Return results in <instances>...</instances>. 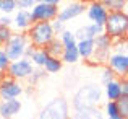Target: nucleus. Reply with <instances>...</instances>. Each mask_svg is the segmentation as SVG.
Returning <instances> with one entry per match:
<instances>
[{
	"label": "nucleus",
	"instance_id": "c85d7f7f",
	"mask_svg": "<svg viewBox=\"0 0 128 119\" xmlns=\"http://www.w3.org/2000/svg\"><path fill=\"white\" fill-rule=\"evenodd\" d=\"M106 114L109 117L118 116V109H117V103L115 101H107L106 103Z\"/></svg>",
	"mask_w": 128,
	"mask_h": 119
},
{
	"label": "nucleus",
	"instance_id": "39448f33",
	"mask_svg": "<svg viewBox=\"0 0 128 119\" xmlns=\"http://www.w3.org/2000/svg\"><path fill=\"white\" fill-rule=\"evenodd\" d=\"M29 46V39L26 36V33H18V34H13L12 39L8 41V44L5 46L3 52L6 54V57L10 59V62H15V60L23 59L24 56V49Z\"/></svg>",
	"mask_w": 128,
	"mask_h": 119
},
{
	"label": "nucleus",
	"instance_id": "f704fd0d",
	"mask_svg": "<svg viewBox=\"0 0 128 119\" xmlns=\"http://www.w3.org/2000/svg\"><path fill=\"white\" fill-rule=\"evenodd\" d=\"M34 51H36V47L29 44V46H28V47L24 49V56H23V57H24V59H29V57L32 56V52H34Z\"/></svg>",
	"mask_w": 128,
	"mask_h": 119
},
{
	"label": "nucleus",
	"instance_id": "2eb2a0df",
	"mask_svg": "<svg viewBox=\"0 0 128 119\" xmlns=\"http://www.w3.org/2000/svg\"><path fill=\"white\" fill-rule=\"evenodd\" d=\"M13 25L20 29V33H26L29 29V26L32 25L31 21V13L28 10H20L13 18Z\"/></svg>",
	"mask_w": 128,
	"mask_h": 119
},
{
	"label": "nucleus",
	"instance_id": "bb28decb",
	"mask_svg": "<svg viewBox=\"0 0 128 119\" xmlns=\"http://www.w3.org/2000/svg\"><path fill=\"white\" fill-rule=\"evenodd\" d=\"M16 8H18L16 7V0H2V3H0V12L5 13V15L13 13Z\"/></svg>",
	"mask_w": 128,
	"mask_h": 119
},
{
	"label": "nucleus",
	"instance_id": "20e7f679",
	"mask_svg": "<svg viewBox=\"0 0 128 119\" xmlns=\"http://www.w3.org/2000/svg\"><path fill=\"white\" fill-rule=\"evenodd\" d=\"M68 117H70V104L63 96L54 98L39 113V119H68Z\"/></svg>",
	"mask_w": 128,
	"mask_h": 119
},
{
	"label": "nucleus",
	"instance_id": "9b49d317",
	"mask_svg": "<svg viewBox=\"0 0 128 119\" xmlns=\"http://www.w3.org/2000/svg\"><path fill=\"white\" fill-rule=\"evenodd\" d=\"M84 10H86V5H83V3H80V2H72V3H68V5H65L63 8L58 10V15H57L55 20H58V21H62V23L72 21L73 18L83 15Z\"/></svg>",
	"mask_w": 128,
	"mask_h": 119
},
{
	"label": "nucleus",
	"instance_id": "a878e982",
	"mask_svg": "<svg viewBox=\"0 0 128 119\" xmlns=\"http://www.w3.org/2000/svg\"><path fill=\"white\" fill-rule=\"evenodd\" d=\"M12 36H13L12 28L0 25V47H2V46H6V44H8V41L12 39Z\"/></svg>",
	"mask_w": 128,
	"mask_h": 119
},
{
	"label": "nucleus",
	"instance_id": "393cba45",
	"mask_svg": "<svg viewBox=\"0 0 128 119\" xmlns=\"http://www.w3.org/2000/svg\"><path fill=\"white\" fill-rule=\"evenodd\" d=\"M115 103H117V109H118V116L126 119L128 117V96H120Z\"/></svg>",
	"mask_w": 128,
	"mask_h": 119
},
{
	"label": "nucleus",
	"instance_id": "0eeeda50",
	"mask_svg": "<svg viewBox=\"0 0 128 119\" xmlns=\"http://www.w3.org/2000/svg\"><path fill=\"white\" fill-rule=\"evenodd\" d=\"M31 21L39 23V21H54L58 15V7L50 5V3H36L31 10Z\"/></svg>",
	"mask_w": 128,
	"mask_h": 119
},
{
	"label": "nucleus",
	"instance_id": "79ce46f5",
	"mask_svg": "<svg viewBox=\"0 0 128 119\" xmlns=\"http://www.w3.org/2000/svg\"><path fill=\"white\" fill-rule=\"evenodd\" d=\"M0 119H2V117H0Z\"/></svg>",
	"mask_w": 128,
	"mask_h": 119
},
{
	"label": "nucleus",
	"instance_id": "f03ea898",
	"mask_svg": "<svg viewBox=\"0 0 128 119\" xmlns=\"http://www.w3.org/2000/svg\"><path fill=\"white\" fill-rule=\"evenodd\" d=\"M104 33L112 41L126 39L128 33V15L126 12H110L104 23Z\"/></svg>",
	"mask_w": 128,
	"mask_h": 119
},
{
	"label": "nucleus",
	"instance_id": "4be33fe9",
	"mask_svg": "<svg viewBox=\"0 0 128 119\" xmlns=\"http://www.w3.org/2000/svg\"><path fill=\"white\" fill-rule=\"evenodd\" d=\"M47 59H49V56L46 54V51H44V49H36L34 52H32V56L29 57L31 64H32V65H36V67H39V69H42V67H44V64H46Z\"/></svg>",
	"mask_w": 128,
	"mask_h": 119
},
{
	"label": "nucleus",
	"instance_id": "7c9ffc66",
	"mask_svg": "<svg viewBox=\"0 0 128 119\" xmlns=\"http://www.w3.org/2000/svg\"><path fill=\"white\" fill-rule=\"evenodd\" d=\"M36 5V0H16V7H20V10H31Z\"/></svg>",
	"mask_w": 128,
	"mask_h": 119
},
{
	"label": "nucleus",
	"instance_id": "aec40b11",
	"mask_svg": "<svg viewBox=\"0 0 128 119\" xmlns=\"http://www.w3.org/2000/svg\"><path fill=\"white\" fill-rule=\"evenodd\" d=\"M107 12H126V0H100Z\"/></svg>",
	"mask_w": 128,
	"mask_h": 119
},
{
	"label": "nucleus",
	"instance_id": "6e6552de",
	"mask_svg": "<svg viewBox=\"0 0 128 119\" xmlns=\"http://www.w3.org/2000/svg\"><path fill=\"white\" fill-rule=\"evenodd\" d=\"M34 70V65L31 64L29 59H20V60H15V62H10L8 69H6V75L12 77L13 80H26L29 78V75L32 73Z\"/></svg>",
	"mask_w": 128,
	"mask_h": 119
},
{
	"label": "nucleus",
	"instance_id": "dca6fc26",
	"mask_svg": "<svg viewBox=\"0 0 128 119\" xmlns=\"http://www.w3.org/2000/svg\"><path fill=\"white\" fill-rule=\"evenodd\" d=\"M106 96L109 101H117L122 96V78H114L109 83H106Z\"/></svg>",
	"mask_w": 128,
	"mask_h": 119
},
{
	"label": "nucleus",
	"instance_id": "4468645a",
	"mask_svg": "<svg viewBox=\"0 0 128 119\" xmlns=\"http://www.w3.org/2000/svg\"><path fill=\"white\" fill-rule=\"evenodd\" d=\"M102 33H104V26L91 23V25L81 26V28H80L78 31L75 33V38H76V41H83V39H94L96 36L102 34Z\"/></svg>",
	"mask_w": 128,
	"mask_h": 119
},
{
	"label": "nucleus",
	"instance_id": "473e14b6",
	"mask_svg": "<svg viewBox=\"0 0 128 119\" xmlns=\"http://www.w3.org/2000/svg\"><path fill=\"white\" fill-rule=\"evenodd\" d=\"M50 26H52V29H54V34H60V33L65 31V23L58 21V20L50 21Z\"/></svg>",
	"mask_w": 128,
	"mask_h": 119
},
{
	"label": "nucleus",
	"instance_id": "2f4dec72",
	"mask_svg": "<svg viewBox=\"0 0 128 119\" xmlns=\"http://www.w3.org/2000/svg\"><path fill=\"white\" fill-rule=\"evenodd\" d=\"M8 65H10V59L6 57V54L3 52V49H2V52H0V72L5 73L6 69H8Z\"/></svg>",
	"mask_w": 128,
	"mask_h": 119
},
{
	"label": "nucleus",
	"instance_id": "cd10ccee",
	"mask_svg": "<svg viewBox=\"0 0 128 119\" xmlns=\"http://www.w3.org/2000/svg\"><path fill=\"white\" fill-rule=\"evenodd\" d=\"M47 73H46V70H42V69H34L32 70V73L31 75H29V83L31 85H38L39 83V80L41 78H44V77H46Z\"/></svg>",
	"mask_w": 128,
	"mask_h": 119
},
{
	"label": "nucleus",
	"instance_id": "f8f14e48",
	"mask_svg": "<svg viewBox=\"0 0 128 119\" xmlns=\"http://www.w3.org/2000/svg\"><path fill=\"white\" fill-rule=\"evenodd\" d=\"M86 10H88V16H89V20L94 23V25L104 26V23H106V20H107V15H109V12L104 8L102 3H100V2L91 3V5H88Z\"/></svg>",
	"mask_w": 128,
	"mask_h": 119
},
{
	"label": "nucleus",
	"instance_id": "9d476101",
	"mask_svg": "<svg viewBox=\"0 0 128 119\" xmlns=\"http://www.w3.org/2000/svg\"><path fill=\"white\" fill-rule=\"evenodd\" d=\"M107 67L120 78H126L128 73V56L126 54H115L112 52L107 59Z\"/></svg>",
	"mask_w": 128,
	"mask_h": 119
},
{
	"label": "nucleus",
	"instance_id": "5701e85b",
	"mask_svg": "<svg viewBox=\"0 0 128 119\" xmlns=\"http://www.w3.org/2000/svg\"><path fill=\"white\" fill-rule=\"evenodd\" d=\"M63 67V62L60 59H57V57H49V59L46 60V64H44L42 69L46 70V72L49 73H55V72H60Z\"/></svg>",
	"mask_w": 128,
	"mask_h": 119
},
{
	"label": "nucleus",
	"instance_id": "423d86ee",
	"mask_svg": "<svg viewBox=\"0 0 128 119\" xmlns=\"http://www.w3.org/2000/svg\"><path fill=\"white\" fill-rule=\"evenodd\" d=\"M112 51V39L102 33L94 38V54L89 60H96V64H107V59Z\"/></svg>",
	"mask_w": 128,
	"mask_h": 119
},
{
	"label": "nucleus",
	"instance_id": "f3484780",
	"mask_svg": "<svg viewBox=\"0 0 128 119\" xmlns=\"http://www.w3.org/2000/svg\"><path fill=\"white\" fill-rule=\"evenodd\" d=\"M68 119H104V113L99 108H84V109H76Z\"/></svg>",
	"mask_w": 128,
	"mask_h": 119
},
{
	"label": "nucleus",
	"instance_id": "ea45409f",
	"mask_svg": "<svg viewBox=\"0 0 128 119\" xmlns=\"http://www.w3.org/2000/svg\"><path fill=\"white\" fill-rule=\"evenodd\" d=\"M0 52H2V47H0Z\"/></svg>",
	"mask_w": 128,
	"mask_h": 119
},
{
	"label": "nucleus",
	"instance_id": "a211bd4d",
	"mask_svg": "<svg viewBox=\"0 0 128 119\" xmlns=\"http://www.w3.org/2000/svg\"><path fill=\"white\" fill-rule=\"evenodd\" d=\"M76 49H78L80 59L89 60L94 54V39H83L76 41Z\"/></svg>",
	"mask_w": 128,
	"mask_h": 119
},
{
	"label": "nucleus",
	"instance_id": "f257e3e1",
	"mask_svg": "<svg viewBox=\"0 0 128 119\" xmlns=\"http://www.w3.org/2000/svg\"><path fill=\"white\" fill-rule=\"evenodd\" d=\"M102 100V88L97 83H86L78 88L73 95V108L84 109V108H97V104Z\"/></svg>",
	"mask_w": 128,
	"mask_h": 119
},
{
	"label": "nucleus",
	"instance_id": "6ab92c4d",
	"mask_svg": "<svg viewBox=\"0 0 128 119\" xmlns=\"http://www.w3.org/2000/svg\"><path fill=\"white\" fill-rule=\"evenodd\" d=\"M44 51H46V54L49 57H57V59H60V57H62V52H63V46H62V43H60L58 38H54L46 47H44Z\"/></svg>",
	"mask_w": 128,
	"mask_h": 119
},
{
	"label": "nucleus",
	"instance_id": "b1692460",
	"mask_svg": "<svg viewBox=\"0 0 128 119\" xmlns=\"http://www.w3.org/2000/svg\"><path fill=\"white\" fill-rule=\"evenodd\" d=\"M60 43H62L63 49H68V47H75V46H76L75 33H72L70 29H65L63 33H60Z\"/></svg>",
	"mask_w": 128,
	"mask_h": 119
},
{
	"label": "nucleus",
	"instance_id": "a19ab883",
	"mask_svg": "<svg viewBox=\"0 0 128 119\" xmlns=\"http://www.w3.org/2000/svg\"><path fill=\"white\" fill-rule=\"evenodd\" d=\"M0 3H2V0H0ZM0 13H2V12H0Z\"/></svg>",
	"mask_w": 128,
	"mask_h": 119
},
{
	"label": "nucleus",
	"instance_id": "c9c22d12",
	"mask_svg": "<svg viewBox=\"0 0 128 119\" xmlns=\"http://www.w3.org/2000/svg\"><path fill=\"white\" fill-rule=\"evenodd\" d=\"M122 96H128V82H126V78L122 80Z\"/></svg>",
	"mask_w": 128,
	"mask_h": 119
},
{
	"label": "nucleus",
	"instance_id": "c756f323",
	"mask_svg": "<svg viewBox=\"0 0 128 119\" xmlns=\"http://www.w3.org/2000/svg\"><path fill=\"white\" fill-rule=\"evenodd\" d=\"M114 78H115V73H114L107 65H104V69H102V75H100V80H102V83L106 85V83H109V82H110V80H114Z\"/></svg>",
	"mask_w": 128,
	"mask_h": 119
},
{
	"label": "nucleus",
	"instance_id": "e433bc0d",
	"mask_svg": "<svg viewBox=\"0 0 128 119\" xmlns=\"http://www.w3.org/2000/svg\"><path fill=\"white\" fill-rule=\"evenodd\" d=\"M80 3H83V5H91V3H96L99 2V0H78Z\"/></svg>",
	"mask_w": 128,
	"mask_h": 119
},
{
	"label": "nucleus",
	"instance_id": "4c0bfd02",
	"mask_svg": "<svg viewBox=\"0 0 128 119\" xmlns=\"http://www.w3.org/2000/svg\"><path fill=\"white\" fill-rule=\"evenodd\" d=\"M62 2V0H46V3H50V5H57L58 7V3Z\"/></svg>",
	"mask_w": 128,
	"mask_h": 119
},
{
	"label": "nucleus",
	"instance_id": "412c9836",
	"mask_svg": "<svg viewBox=\"0 0 128 119\" xmlns=\"http://www.w3.org/2000/svg\"><path fill=\"white\" fill-rule=\"evenodd\" d=\"M60 60L65 62V64H76V62H78V60H80V54H78L76 46L75 47H68V49H63Z\"/></svg>",
	"mask_w": 128,
	"mask_h": 119
},
{
	"label": "nucleus",
	"instance_id": "ddd939ff",
	"mask_svg": "<svg viewBox=\"0 0 128 119\" xmlns=\"http://www.w3.org/2000/svg\"><path fill=\"white\" fill-rule=\"evenodd\" d=\"M21 109L20 100H2L0 101V117L2 119H12Z\"/></svg>",
	"mask_w": 128,
	"mask_h": 119
},
{
	"label": "nucleus",
	"instance_id": "72a5a7b5",
	"mask_svg": "<svg viewBox=\"0 0 128 119\" xmlns=\"http://www.w3.org/2000/svg\"><path fill=\"white\" fill-rule=\"evenodd\" d=\"M0 25H2V26H8V28H10V26L13 25V20L10 18L8 15H3V16H0Z\"/></svg>",
	"mask_w": 128,
	"mask_h": 119
},
{
	"label": "nucleus",
	"instance_id": "58836bf2",
	"mask_svg": "<svg viewBox=\"0 0 128 119\" xmlns=\"http://www.w3.org/2000/svg\"><path fill=\"white\" fill-rule=\"evenodd\" d=\"M109 119H123L122 116H114V117H109Z\"/></svg>",
	"mask_w": 128,
	"mask_h": 119
},
{
	"label": "nucleus",
	"instance_id": "7ed1b4c3",
	"mask_svg": "<svg viewBox=\"0 0 128 119\" xmlns=\"http://www.w3.org/2000/svg\"><path fill=\"white\" fill-rule=\"evenodd\" d=\"M26 36H28V39H29V44L34 46L36 49H44L50 41L55 38L54 29H52V26H50L49 21L32 23V25L29 26V29L26 31Z\"/></svg>",
	"mask_w": 128,
	"mask_h": 119
},
{
	"label": "nucleus",
	"instance_id": "1a4fd4ad",
	"mask_svg": "<svg viewBox=\"0 0 128 119\" xmlns=\"http://www.w3.org/2000/svg\"><path fill=\"white\" fill-rule=\"evenodd\" d=\"M21 93H23V87L20 85V82L13 80L12 77H8L5 73L0 80V98L2 100H16Z\"/></svg>",
	"mask_w": 128,
	"mask_h": 119
}]
</instances>
